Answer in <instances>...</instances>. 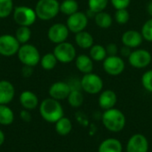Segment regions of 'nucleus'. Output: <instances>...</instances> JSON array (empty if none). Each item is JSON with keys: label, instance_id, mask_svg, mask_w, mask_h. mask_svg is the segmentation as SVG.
<instances>
[{"label": "nucleus", "instance_id": "obj_8", "mask_svg": "<svg viewBox=\"0 0 152 152\" xmlns=\"http://www.w3.org/2000/svg\"><path fill=\"white\" fill-rule=\"evenodd\" d=\"M37 18L35 10L28 6H17L13 10V20L20 26L29 27L36 22Z\"/></svg>", "mask_w": 152, "mask_h": 152}, {"label": "nucleus", "instance_id": "obj_24", "mask_svg": "<svg viewBox=\"0 0 152 152\" xmlns=\"http://www.w3.org/2000/svg\"><path fill=\"white\" fill-rule=\"evenodd\" d=\"M55 124H56L55 125V130L58 133V134H60V135H62V136L68 135L72 130L71 121L68 117L62 116Z\"/></svg>", "mask_w": 152, "mask_h": 152}, {"label": "nucleus", "instance_id": "obj_21", "mask_svg": "<svg viewBox=\"0 0 152 152\" xmlns=\"http://www.w3.org/2000/svg\"><path fill=\"white\" fill-rule=\"evenodd\" d=\"M75 42L79 47L83 49H88L94 44L93 35L86 30H82L80 32L76 33Z\"/></svg>", "mask_w": 152, "mask_h": 152}, {"label": "nucleus", "instance_id": "obj_10", "mask_svg": "<svg viewBox=\"0 0 152 152\" xmlns=\"http://www.w3.org/2000/svg\"><path fill=\"white\" fill-rule=\"evenodd\" d=\"M20 47V42L15 36L4 34L0 36V55L4 56H12L18 53Z\"/></svg>", "mask_w": 152, "mask_h": 152}, {"label": "nucleus", "instance_id": "obj_17", "mask_svg": "<svg viewBox=\"0 0 152 152\" xmlns=\"http://www.w3.org/2000/svg\"><path fill=\"white\" fill-rule=\"evenodd\" d=\"M15 94V90L13 85L6 81H0V105H7L10 103Z\"/></svg>", "mask_w": 152, "mask_h": 152}, {"label": "nucleus", "instance_id": "obj_25", "mask_svg": "<svg viewBox=\"0 0 152 152\" xmlns=\"http://www.w3.org/2000/svg\"><path fill=\"white\" fill-rule=\"evenodd\" d=\"M67 99L72 108H79L84 103V95L80 89L71 90Z\"/></svg>", "mask_w": 152, "mask_h": 152}, {"label": "nucleus", "instance_id": "obj_14", "mask_svg": "<svg viewBox=\"0 0 152 152\" xmlns=\"http://www.w3.org/2000/svg\"><path fill=\"white\" fill-rule=\"evenodd\" d=\"M141 31L135 30H128L125 31L121 36V42L124 46H126L132 49L138 48L143 41Z\"/></svg>", "mask_w": 152, "mask_h": 152}, {"label": "nucleus", "instance_id": "obj_26", "mask_svg": "<svg viewBox=\"0 0 152 152\" xmlns=\"http://www.w3.org/2000/svg\"><path fill=\"white\" fill-rule=\"evenodd\" d=\"M78 11V3L76 0H63L60 4V12L65 15H71Z\"/></svg>", "mask_w": 152, "mask_h": 152}, {"label": "nucleus", "instance_id": "obj_40", "mask_svg": "<svg viewBox=\"0 0 152 152\" xmlns=\"http://www.w3.org/2000/svg\"><path fill=\"white\" fill-rule=\"evenodd\" d=\"M147 12H148L149 15L152 17V0L150 1V3L147 5Z\"/></svg>", "mask_w": 152, "mask_h": 152}, {"label": "nucleus", "instance_id": "obj_36", "mask_svg": "<svg viewBox=\"0 0 152 152\" xmlns=\"http://www.w3.org/2000/svg\"><path fill=\"white\" fill-rule=\"evenodd\" d=\"M106 51H107V55L108 56H117L118 53L119 52L118 47L115 44V43H110L108 44L106 47Z\"/></svg>", "mask_w": 152, "mask_h": 152}, {"label": "nucleus", "instance_id": "obj_20", "mask_svg": "<svg viewBox=\"0 0 152 152\" xmlns=\"http://www.w3.org/2000/svg\"><path fill=\"white\" fill-rule=\"evenodd\" d=\"M122 143L115 138H109L104 140L99 146L98 152H122Z\"/></svg>", "mask_w": 152, "mask_h": 152}, {"label": "nucleus", "instance_id": "obj_37", "mask_svg": "<svg viewBox=\"0 0 152 152\" xmlns=\"http://www.w3.org/2000/svg\"><path fill=\"white\" fill-rule=\"evenodd\" d=\"M132 52V48L126 47V46H124L119 49V54H120V56L121 57H126V58H128V56H130Z\"/></svg>", "mask_w": 152, "mask_h": 152}, {"label": "nucleus", "instance_id": "obj_38", "mask_svg": "<svg viewBox=\"0 0 152 152\" xmlns=\"http://www.w3.org/2000/svg\"><path fill=\"white\" fill-rule=\"evenodd\" d=\"M21 72H22V75L24 77L28 78V77L31 76V74L33 73V67L32 66H29V65H24L22 67Z\"/></svg>", "mask_w": 152, "mask_h": 152}, {"label": "nucleus", "instance_id": "obj_3", "mask_svg": "<svg viewBox=\"0 0 152 152\" xmlns=\"http://www.w3.org/2000/svg\"><path fill=\"white\" fill-rule=\"evenodd\" d=\"M35 12L37 18L42 21L52 20L60 13V3L58 0H38Z\"/></svg>", "mask_w": 152, "mask_h": 152}, {"label": "nucleus", "instance_id": "obj_18", "mask_svg": "<svg viewBox=\"0 0 152 152\" xmlns=\"http://www.w3.org/2000/svg\"><path fill=\"white\" fill-rule=\"evenodd\" d=\"M77 69L83 74L92 73L94 70V60L88 55H79L75 59Z\"/></svg>", "mask_w": 152, "mask_h": 152}, {"label": "nucleus", "instance_id": "obj_30", "mask_svg": "<svg viewBox=\"0 0 152 152\" xmlns=\"http://www.w3.org/2000/svg\"><path fill=\"white\" fill-rule=\"evenodd\" d=\"M110 0H88V9L92 10L95 13L105 11L109 4Z\"/></svg>", "mask_w": 152, "mask_h": 152}, {"label": "nucleus", "instance_id": "obj_19", "mask_svg": "<svg viewBox=\"0 0 152 152\" xmlns=\"http://www.w3.org/2000/svg\"><path fill=\"white\" fill-rule=\"evenodd\" d=\"M20 103L25 109L32 110L37 107L38 99L34 92L30 90H25L20 96Z\"/></svg>", "mask_w": 152, "mask_h": 152}, {"label": "nucleus", "instance_id": "obj_23", "mask_svg": "<svg viewBox=\"0 0 152 152\" xmlns=\"http://www.w3.org/2000/svg\"><path fill=\"white\" fill-rule=\"evenodd\" d=\"M89 49V56L94 62H102L108 56L106 48L102 45L94 44Z\"/></svg>", "mask_w": 152, "mask_h": 152}, {"label": "nucleus", "instance_id": "obj_12", "mask_svg": "<svg viewBox=\"0 0 152 152\" xmlns=\"http://www.w3.org/2000/svg\"><path fill=\"white\" fill-rule=\"evenodd\" d=\"M69 34V30L66 24L54 23L49 28L47 32V37L51 42L54 44H60L67 40Z\"/></svg>", "mask_w": 152, "mask_h": 152}, {"label": "nucleus", "instance_id": "obj_1", "mask_svg": "<svg viewBox=\"0 0 152 152\" xmlns=\"http://www.w3.org/2000/svg\"><path fill=\"white\" fill-rule=\"evenodd\" d=\"M102 121L104 127L112 133L121 132L125 128L126 123L124 113L115 108L104 110Z\"/></svg>", "mask_w": 152, "mask_h": 152}, {"label": "nucleus", "instance_id": "obj_9", "mask_svg": "<svg viewBox=\"0 0 152 152\" xmlns=\"http://www.w3.org/2000/svg\"><path fill=\"white\" fill-rule=\"evenodd\" d=\"M104 72L110 76H118L126 69V63L120 56H107L102 61Z\"/></svg>", "mask_w": 152, "mask_h": 152}, {"label": "nucleus", "instance_id": "obj_39", "mask_svg": "<svg viewBox=\"0 0 152 152\" xmlns=\"http://www.w3.org/2000/svg\"><path fill=\"white\" fill-rule=\"evenodd\" d=\"M20 118L24 121V122H30L31 120V115L30 113L28 111V109H25V110H22L20 114Z\"/></svg>", "mask_w": 152, "mask_h": 152}, {"label": "nucleus", "instance_id": "obj_32", "mask_svg": "<svg viewBox=\"0 0 152 152\" xmlns=\"http://www.w3.org/2000/svg\"><path fill=\"white\" fill-rule=\"evenodd\" d=\"M13 12L12 0H0V18L8 17Z\"/></svg>", "mask_w": 152, "mask_h": 152}, {"label": "nucleus", "instance_id": "obj_27", "mask_svg": "<svg viewBox=\"0 0 152 152\" xmlns=\"http://www.w3.org/2000/svg\"><path fill=\"white\" fill-rule=\"evenodd\" d=\"M14 120L13 112L6 105H0V125H8Z\"/></svg>", "mask_w": 152, "mask_h": 152}, {"label": "nucleus", "instance_id": "obj_6", "mask_svg": "<svg viewBox=\"0 0 152 152\" xmlns=\"http://www.w3.org/2000/svg\"><path fill=\"white\" fill-rule=\"evenodd\" d=\"M127 60L132 67L135 69H144L151 65L152 56L147 49L135 48L134 50H132Z\"/></svg>", "mask_w": 152, "mask_h": 152}, {"label": "nucleus", "instance_id": "obj_16", "mask_svg": "<svg viewBox=\"0 0 152 152\" xmlns=\"http://www.w3.org/2000/svg\"><path fill=\"white\" fill-rule=\"evenodd\" d=\"M118 102V96L116 92L112 90H105L100 93L98 103L102 109L107 110L115 108Z\"/></svg>", "mask_w": 152, "mask_h": 152}, {"label": "nucleus", "instance_id": "obj_31", "mask_svg": "<svg viewBox=\"0 0 152 152\" xmlns=\"http://www.w3.org/2000/svg\"><path fill=\"white\" fill-rule=\"evenodd\" d=\"M115 22L119 25H125L130 20V13L127 10V8L125 9H117L114 13Z\"/></svg>", "mask_w": 152, "mask_h": 152}, {"label": "nucleus", "instance_id": "obj_7", "mask_svg": "<svg viewBox=\"0 0 152 152\" xmlns=\"http://www.w3.org/2000/svg\"><path fill=\"white\" fill-rule=\"evenodd\" d=\"M53 53L56 56L58 62L62 64H69L77 57V51L74 45L67 41L56 44Z\"/></svg>", "mask_w": 152, "mask_h": 152}, {"label": "nucleus", "instance_id": "obj_2", "mask_svg": "<svg viewBox=\"0 0 152 152\" xmlns=\"http://www.w3.org/2000/svg\"><path fill=\"white\" fill-rule=\"evenodd\" d=\"M41 116L48 123H56L63 116V108L59 102L53 98L45 99L39 106Z\"/></svg>", "mask_w": 152, "mask_h": 152}, {"label": "nucleus", "instance_id": "obj_28", "mask_svg": "<svg viewBox=\"0 0 152 152\" xmlns=\"http://www.w3.org/2000/svg\"><path fill=\"white\" fill-rule=\"evenodd\" d=\"M57 63H58V60L53 53H47L44 55L40 60L41 66L46 71L53 70L56 66Z\"/></svg>", "mask_w": 152, "mask_h": 152}, {"label": "nucleus", "instance_id": "obj_34", "mask_svg": "<svg viewBox=\"0 0 152 152\" xmlns=\"http://www.w3.org/2000/svg\"><path fill=\"white\" fill-rule=\"evenodd\" d=\"M141 83L142 88L152 93V69L146 71L141 78Z\"/></svg>", "mask_w": 152, "mask_h": 152}, {"label": "nucleus", "instance_id": "obj_13", "mask_svg": "<svg viewBox=\"0 0 152 152\" xmlns=\"http://www.w3.org/2000/svg\"><path fill=\"white\" fill-rule=\"evenodd\" d=\"M149 142L147 138L141 134L135 133L130 137L126 144V152H148Z\"/></svg>", "mask_w": 152, "mask_h": 152}, {"label": "nucleus", "instance_id": "obj_29", "mask_svg": "<svg viewBox=\"0 0 152 152\" xmlns=\"http://www.w3.org/2000/svg\"><path fill=\"white\" fill-rule=\"evenodd\" d=\"M15 38L20 44H26L31 38V30L29 27L20 26L15 32Z\"/></svg>", "mask_w": 152, "mask_h": 152}, {"label": "nucleus", "instance_id": "obj_4", "mask_svg": "<svg viewBox=\"0 0 152 152\" xmlns=\"http://www.w3.org/2000/svg\"><path fill=\"white\" fill-rule=\"evenodd\" d=\"M18 58L23 65L36 66L40 63L41 56L38 49L31 44H22L17 53Z\"/></svg>", "mask_w": 152, "mask_h": 152}, {"label": "nucleus", "instance_id": "obj_11", "mask_svg": "<svg viewBox=\"0 0 152 152\" xmlns=\"http://www.w3.org/2000/svg\"><path fill=\"white\" fill-rule=\"evenodd\" d=\"M88 17L84 12H76L75 13L69 15L67 19L66 25L70 32L77 33L85 30L88 25Z\"/></svg>", "mask_w": 152, "mask_h": 152}, {"label": "nucleus", "instance_id": "obj_5", "mask_svg": "<svg viewBox=\"0 0 152 152\" xmlns=\"http://www.w3.org/2000/svg\"><path fill=\"white\" fill-rule=\"evenodd\" d=\"M80 85L82 90L90 95H94L102 91L103 81L98 74L92 72L83 75L80 80Z\"/></svg>", "mask_w": 152, "mask_h": 152}, {"label": "nucleus", "instance_id": "obj_41", "mask_svg": "<svg viewBox=\"0 0 152 152\" xmlns=\"http://www.w3.org/2000/svg\"><path fill=\"white\" fill-rule=\"evenodd\" d=\"M4 133L0 130V146L4 143Z\"/></svg>", "mask_w": 152, "mask_h": 152}, {"label": "nucleus", "instance_id": "obj_15", "mask_svg": "<svg viewBox=\"0 0 152 152\" xmlns=\"http://www.w3.org/2000/svg\"><path fill=\"white\" fill-rule=\"evenodd\" d=\"M70 86L65 82H56L53 83L49 89V95L56 100L66 99L70 93Z\"/></svg>", "mask_w": 152, "mask_h": 152}, {"label": "nucleus", "instance_id": "obj_22", "mask_svg": "<svg viewBox=\"0 0 152 152\" xmlns=\"http://www.w3.org/2000/svg\"><path fill=\"white\" fill-rule=\"evenodd\" d=\"M94 19L95 22V24L101 29H109L110 27H111L113 23V20H114L113 17L105 11L95 13V16Z\"/></svg>", "mask_w": 152, "mask_h": 152}, {"label": "nucleus", "instance_id": "obj_33", "mask_svg": "<svg viewBox=\"0 0 152 152\" xmlns=\"http://www.w3.org/2000/svg\"><path fill=\"white\" fill-rule=\"evenodd\" d=\"M141 33L144 40L148 42H152V17L143 23L141 30Z\"/></svg>", "mask_w": 152, "mask_h": 152}, {"label": "nucleus", "instance_id": "obj_35", "mask_svg": "<svg viewBox=\"0 0 152 152\" xmlns=\"http://www.w3.org/2000/svg\"><path fill=\"white\" fill-rule=\"evenodd\" d=\"M110 2L116 10L127 8L131 4V0H110Z\"/></svg>", "mask_w": 152, "mask_h": 152}]
</instances>
